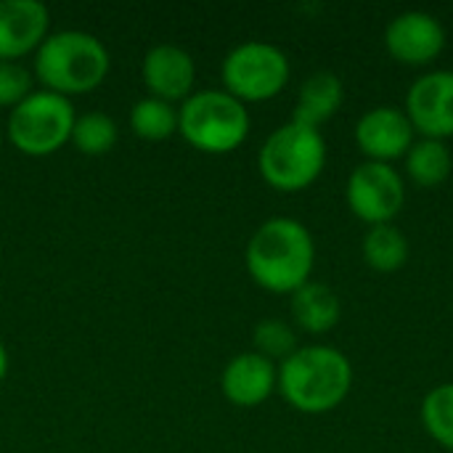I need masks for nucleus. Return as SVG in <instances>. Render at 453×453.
I'll return each mask as SVG.
<instances>
[{"instance_id":"nucleus-1","label":"nucleus","mask_w":453,"mask_h":453,"mask_svg":"<svg viewBox=\"0 0 453 453\" xmlns=\"http://www.w3.org/2000/svg\"><path fill=\"white\" fill-rule=\"evenodd\" d=\"M244 265L257 287L292 295L311 281L316 268L313 234L295 218H268L250 236Z\"/></svg>"},{"instance_id":"nucleus-2","label":"nucleus","mask_w":453,"mask_h":453,"mask_svg":"<svg viewBox=\"0 0 453 453\" xmlns=\"http://www.w3.org/2000/svg\"><path fill=\"white\" fill-rule=\"evenodd\" d=\"M353 388L350 358L332 345L297 348L279 364V393L300 414H329L345 403Z\"/></svg>"},{"instance_id":"nucleus-3","label":"nucleus","mask_w":453,"mask_h":453,"mask_svg":"<svg viewBox=\"0 0 453 453\" xmlns=\"http://www.w3.org/2000/svg\"><path fill=\"white\" fill-rule=\"evenodd\" d=\"M111 58L106 45L85 29H61L35 50V77L45 90L80 96L96 90L109 74Z\"/></svg>"},{"instance_id":"nucleus-4","label":"nucleus","mask_w":453,"mask_h":453,"mask_svg":"<svg viewBox=\"0 0 453 453\" xmlns=\"http://www.w3.org/2000/svg\"><path fill=\"white\" fill-rule=\"evenodd\" d=\"M326 167L324 133L295 119L279 125L257 151V170L276 191H303L319 180Z\"/></svg>"},{"instance_id":"nucleus-5","label":"nucleus","mask_w":453,"mask_h":453,"mask_svg":"<svg viewBox=\"0 0 453 453\" xmlns=\"http://www.w3.org/2000/svg\"><path fill=\"white\" fill-rule=\"evenodd\" d=\"M178 133L204 154H231L250 135V111L223 88L194 90L178 106Z\"/></svg>"},{"instance_id":"nucleus-6","label":"nucleus","mask_w":453,"mask_h":453,"mask_svg":"<svg viewBox=\"0 0 453 453\" xmlns=\"http://www.w3.org/2000/svg\"><path fill=\"white\" fill-rule=\"evenodd\" d=\"M74 106L66 96L53 90H32L19 106L11 109L5 135L27 157H50L72 138Z\"/></svg>"},{"instance_id":"nucleus-7","label":"nucleus","mask_w":453,"mask_h":453,"mask_svg":"<svg viewBox=\"0 0 453 453\" xmlns=\"http://www.w3.org/2000/svg\"><path fill=\"white\" fill-rule=\"evenodd\" d=\"M289 74L292 69L287 53L265 40H244L234 45L220 64L223 90H228L242 104L279 96L287 88Z\"/></svg>"},{"instance_id":"nucleus-8","label":"nucleus","mask_w":453,"mask_h":453,"mask_svg":"<svg viewBox=\"0 0 453 453\" xmlns=\"http://www.w3.org/2000/svg\"><path fill=\"white\" fill-rule=\"evenodd\" d=\"M345 202L369 228L393 223L406 202V180L393 165L366 159L348 175Z\"/></svg>"},{"instance_id":"nucleus-9","label":"nucleus","mask_w":453,"mask_h":453,"mask_svg":"<svg viewBox=\"0 0 453 453\" xmlns=\"http://www.w3.org/2000/svg\"><path fill=\"white\" fill-rule=\"evenodd\" d=\"M403 111L422 138L446 141L453 135V69L419 74L406 90Z\"/></svg>"},{"instance_id":"nucleus-10","label":"nucleus","mask_w":453,"mask_h":453,"mask_svg":"<svg viewBox=\"0 0 453 453\" xmlns=\"http://www.w3.org/2000/svg\"><path fill=\"white\" fill-rule=\"evenodd\" d=\"M388 53L406 66H427L446 48V27L430 11H403L385 27Z\"/></svg>"},{"instance_id":"nucleus-11","label":"nucleus","mask_w":453,"mask_h":453,"mask_svg":"<svg viewBox=\"0 0 453 453\" xmlns=\"http://www.w3.org/2000/svg\"><path fill=\"white\" fill-rule=\"evenodd\" d=\"M414 135L417 130L406 111L390 104L372 106L356 122V143L369 162L393 165L395 159H403L417 141Z\"/></svg>"},{"instance_id":"nucleus-12","label":"nucleus","mask_w":453,"mask_h":453,"mask_svg":"<svg viewBox=\"0 0 453 453\" xmlns=\"http://www.w3.org/2000/svg\"><path fill=\"white\" fill-rule=\"evenodd\" d=\"M141 77L149 96L162 98L167 104H183L194 93L196 64L186 48L175 42H157L143 56Z\"/></svg>"},{"instance_id":"nucleus-13","label":"nucleus","mask_w":453,"mask_h":453,"mask_svg":"<svg viewBox=\"0 0 453 453\" xmlns=\"http://www.w3.org/2000/svg\"><path fill=\"white\" fill-rule=\"evenodd\" d=\"M276 388H279V366L255 350L234 356L220 374V390L226 401L239 409L263 406L276 393Z\"/></svg>"},{"instance_id":"nucleus-14","label":"nucleus","mask_w":453,"mask_h":453,"mask_svg":"<svg viewBox=\"0 0 453 453\" xmlns=\"http://www.w3.org/2000/svg\"><path fill=\"white\" fill-rule=\"evenodd\" d=\"M50 13L40 0H0V61L35 53L50 35Z\"/></svg>"},{"instance_id":"nucleus-15","label":"nucleus","mask_w":453,"mask_h":453,"mask_svg":"<svg viewBox=\"0 0 453 453\" xmlns=\"http://www.w3.org/2000/svg\"><path fill=\"white\" fill-rule=\"evenodd\" d=\"M342 101H345L342 80L329 69H319L303 80V85L297 90V104H295L292 119L321 130V125L340 111Z\"/></svg>"},{"instance_id":"nucleus-16","label":"nucleus","mask_w":453,"mask_h":453,"mask_svg":"<svg viewBox=\"0 0 453 453\" xmlns=\"http://www.w3.org/2000/svg\"><path fill=\"white\" fill-rule=\"evenodd\" d=\"M292 321L308 334H326L340 324L342 305L332 287L321 281H308L289 300Z\"/></svg>"},{"instance_id":"nucleus-17","label":"nucleus","mask_w":453,"mask_h":453,"mask_svg":"<svg viewBox=\"0 0 453 453\" xmlns=\"http://www.w3.org/2000/svg\"><path fill=\"white\" fill-rule=\"evenodd\" d=\"M406 178L422 188H435L449 180L453 170V154L446 141L419 138L403 157Z\"/></svg>"},{"instance_id":"nucleus-18","label":"nucleus","mask_w":453,"mask_h":453,"mask_svg":"<svg viewBox=\"0 0 453 453\" xmlns=\"http://www.w3.org/2000/svg\"><path fill=\"white\" fill-rule=\"evenodd\" d=\"M364 263L377 273H395L409 263L411 244L395 223L372 226L361 242Z\"/></svg>"},{"instance_id":"nucleus-19","label":"nucleus","mask_w":453,"mask_h":453,"mask_svg":"<svg viewBox=\"0 0 453 453\" xmlns=\"http://www.w3.org/2000/svg\"><path fill=\"white\" fill-rule=\"evenodd\" d=\"M130 127L143 141H165L178 133V106L162 98L146 96L130 109Z\"/></svg>"},{"instance_id":"nucleus-20","label":"nucleus","mask_w":453,"mask_h":453,"mask_svg":"<svg viewBox=\"0 0 453 453\" xmlns=\"http://www.w3.org/2000/svg\"><path fill=\"white\" fill-rule=\"evenodd\" d=\"M117 138H119V130H117V122L109 114L85 111V114H77L69 143H74V149L80 154L101 157V154L114 149Z\"/></svg>"},{"instance_id":"nucleus-21","label":"nucleus","mask_w":453,"mask_h":453,"mask_svg":"<svg viewBox=\"0 0 453 453\" xmlns=\"http://www.w3.org/2000/svg\"><path fill=\"white\" fill-rule=\"evenodd\" d=\"M422 425L438 446L453 453V382H443L425 395Z\"/></svg>"},{"instance_id":"nucleus-22","label":"nucleus","mask_w":453,"mask_h":453,"mask_svg":"<svg viewBox=\"0 0 453 453\" xmlns=\"http://www.w3.org/2000/svg\"><path fill=\"white\" fill-rule=\"evenodd\" d=\"M252 345L263 358L281 364L297 350V332L284 319H263L252 329Z\"/></svg>"},{"instance_id":"nucleus-23","label":"nucleus","mask_w":453,"mask_h":453,"mask_svg":"<svg viewBox=\"0 0 453 453\" xmlns=\"http://www.w3.org/2000/svg\"><path fill=\"white\" fill-rule=\"evenodd\" d=\"M35 85V74L19 61H0V109L19 106Z\"/></svg>"},{"instance_id":"nucleus-24","label":"nucleus","mask_w":453,"mask_h":453,"mask_svg":"<svg viewBox=\"0 0 453 453\" xmlns=\"http://www.w3.org/2000/svg\"><path fill=\"white\" fill-rule=\"evenodd\" d=\"M5 374H8V350H5V345L0 342V385L5 382Z\"/></svg>"},{"instance_id":"nucleus-25","label":"nucleus","mask_w":453,"mask_h":453,"mask_svg":"<svg viewBox=\"0 0 453 453\" xmlns=\"http://www.w3.org/2000/svg\"><path fill=\"white\" fill-rule=\"evenodd\" d=\"M0 149H3V133H0Z\"/></svg>"}]
</instances>
